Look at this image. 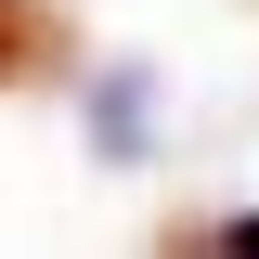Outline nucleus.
Returning a JSON list of instances; mask_svg holds the SVG:
<instances>
[{
	"mask_svg": "<svg viewBox=\"0 0 259 259\" xmlns=\"http://www.w3.org/2000/svg\"><path fill=\"white\" fill-rule=\"evenodd\" d=\"M207 246H221V259H259V207H246V221H221Z\"/></svg>",
	"mask_w": 259,
	"mask_h": 259,
	"instance_id": "f257e3e1",
	"label": "nucleus"
}]
</instances>
